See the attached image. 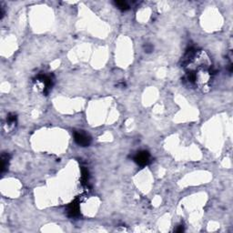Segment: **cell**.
Wrapping results in <instances>:
<instances>
[{"label":"cell","instance_id":"obj_4","mask_svg":"<svg viewBox=\"0 0 233 233\" xmlns=\"http://www.w3.org/2000/svg\"><path fill=\"white\" fill-rule=\"evenodd\" d=\"M8 161H9V156L8 154H2L1 157V162H2V166H1V173H4L5 169L8 168Z\"/></svg>","mask_w":233,"mask_h":233},{"label":"cell","instance_id":"obj_3","mask_svg":"<svg viewBox=\"0 0 233 233\" xmlns=\"http://www.w3.org/2000/svg\"><path fill=\"white\" fill-rule=\"evenodd\" d=\"M67 214L69 217H77L79 214V204L77 200L73 201L67 207Z\"/></svg>","mask_w":233,"mask_h":233},{"label":"cell","instance_id":"obj_8","mask_svg":"<svg viewBox=\"0 0 233 233\" xmlns=\"http://www.w3.org/2000/svg\"><path fill=\"white\" fill-rule=\"evenodd\" d=\"M145 50H146V52H151L153 50V47L148 44V45L145 46Z\"/></svg>","mask_w":233,"mask_h":233},{"label":"cell","instance_id":"obj_2","mask_svg":"<svg viewBox=\"0 0 233 233\" xmlns=\"http://www.w3.org/2000/svg\"><path fill=\"white\" fill-rule=\"evenodd\" d=\"M134 160L137 165L141 167L148 165L150 161V155L148 151H140L137 152V155L134 157Z\"/></svg>","mask_w":233,"mask_h":233},{"label":"cell","instance_id":"obj_7","mask_svg":"<svg viewBox=\"0 0 233 233\" xmlns=\"http://www.w3.org/2000/svg\"><path fill=\"white\" fill-rule=\"evenodd\" d=\"M8 123H9V124H14V123H16V115H14V114H9L8 117Z\"/></svg>","mask_w":233,"mask_h":233},{"label":"cell","instance_id":"obj_6","mask_svg":"<svg viewBox=\"0 0 233 233\" xmlns=\"http://www.w3.org/2000/svg\"><path fill=\"white\" fill-rule=\"evenodd\" d=\"M89 171H87V169L86 168H82V175H81V180H82V183L85 184L87 183V181H89Z\"/></svg>","mask_w":233,"mask_h":233},{"label":"cell","instance_id":"obj_5","mask_svg":"<svg viewBox=\"0 0 233 233\" xmlns=\"http://www.w3.org/2000/svg\"><path fill=\"white\" fill-rule=\"evenodd\" d=\"M115 5H116V7L120 10H127L129 8V4L126 1H116Z\"/></svg>","mask_w":233,"mask_h":233},{"label":"cell","instance_id":"obj_9","mask_svg":"<svg viewBox=\"0 0 233 233\" xmlns=\"http://www.w3.org/2000/svg\"><path fill=\"white\" fill-rule=\"evenodd\" d=\"M183 230H184L183 227H182V226H179V229H177V230H176L175 231H176V232H182Z\"/></svg>","mask_w":233,"mask_h":233},{"label":"cell","instance_id":"obj_1","mask_svg":"<svg viewBox=\"0 0 233 233\" xmlns=\"http://www.w3.org/2000/svg\"><path fill=\"white\" fill-rule=\"evenodd\" d=\"M74 140L78 145L81 147H87L89 146L91 142V138L84 132H75L74 133Z\"/></svg>","mask_w":233,"mask_h":233}]
</instances>
